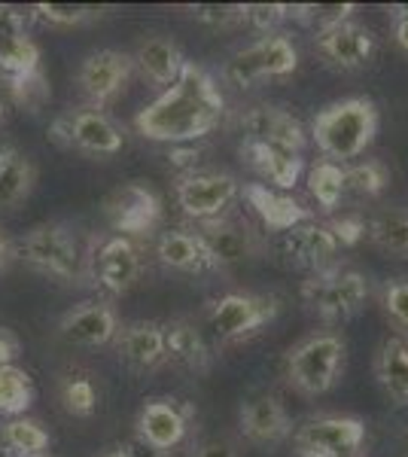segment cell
<instances>
[{
  "label": "cell",
  "instance_id": "cell-21",
  "mask_svg": "<svg viewBox=\"0 0 408 457\" xmlns=\"http://www.w3.org/2000/svg\"><path fill=\"white\" fill-rule=\"evenodd\" d=\"M241 125H244V141L278 144V146H289L296 153L305 150V129H302V122L280 107L247 110Z\"/></svg>",
  "mask_w": 408,
  "mask_h": 457
},
{
  "label": "cell",
  "instance_id": "cell-26",
  "mask_svg": "<svg viewBox=\"0 0 408 457\" xmlns=\"http://www.w3.org/2000/svg\"><path fill=\"white\" fill-rule=\"evenodd\" d=\"M375 375L393 403H408V338L393 336L381 345L375 360Z\"/></svg>",
  "mask_w": 408,
  "mask_h": 457
},
{
  "label": "cell",
  "instance_id": "cell-28",
  "mask_svg": "<svg viewBox=\"0 0 408 457\" xmlns=\"http://www.w3.org/2000/svg\"><path fill=\"white\" fill-rule=\"evenodd\" d=\"M366 235L372 238V245L384 253L405 260L408 256V211L399 208H384L378 211L366 223Z\"/></svg>",
  "mask_w": 408,
  "mask_h": 457
},
{
  "label": "cell",
  "instance_id": "cell-24",
  "mask_svg": "<svg viewBox=\"0 0 408 457\" xmlns=\"http://www.w3.org/2000/svg\"><path fill=\"white\" fill-rule=\"evenodd\" d=\"M165 327V353L174 366L189 372H204L211 366V348H207V338L198 329L196 320H171L162 323Z\"/></svg>",
  "mask_w": 408,
  "mask_h": 457
},
{
  "label": "cell",
  "instance_id": "cell-40",
  "mask_svg": "<svg viewBox=\"0 0 408 457\" xmlns=\"http://www.w3.org/2000/svg\"><path fill=\"white\" fill-rule=\"evenodd\" d=\"M384 312L399 329H408V278L384 287Z\"/></svg>",
  "mask_w": 408,
  "mask_h": 457
},
{
  "label": "cell",
  "instance_id": "cell-14",
  "mask_svg": "<svg viewBox=\"0 0 408 457\" xmlns=\"http://www.w3.org/2000/svg\"><path fill=\"white\" fill-rule=\"evenodd\" d=\"M278 250L280 256L296 265V269H311L317 271H326L332 269V260L338 253V241L336 235L329 232V226H321V223H302V226H293L287 232H280V241H278Z\"/></svg>",
  "mask_w": 408,
  "mask_h": 457
},
{
  "label": "cell",
  "instance_id": "cell-42",
  "mask_svg": "<svg viewBox=\"0 0 408 457\" xmlns=\"http://www.w3.org/2000/svg\"><path fill=\"white\" fill-rule=\"evenodd\" d=\"M28 21H31L28 12H21L10 4H0V40H4V37L28 34Z\"/></svg>",
  "mask_w": 408,
  "mask_h": 457
},
{
  "label": "cell",
  "instance_id": "cell-15",
  "mask_svg": "<svg viewBox=\"0 0 408 457\" xmlns=\"http://www.w3.org/2000/svg\"><path fill=\"white\" fill-rule=\"evenodd\" d=\"M104 213H107L110 226L129 238V235L150 232V228L159 223L162 202L155 198L153 189L144 187V183H125V187H120L104 202Z\"/></svg>",
  "mask_w": 408,
  "mask_h": 457
},
{
  "label": "cell",
  "instance_id": "cell-34",
  "mask_svg": "<svg viewBox=\"0 0 408 457\" xmlns=\"http://www.w3.org/2000/svg\"><path fill=\"white\" fill-rule=\"evenodd\" d=\"M354 10H357L354 4H305V6H287V16L314 28V34H323V31H329V28L351 21Z\"/></svg>",
  "mask_w": 408,
  "mask_h": 457
},
{
  "label": "cell",
  "instance_id": "cell-25",
  "mask_svg": "<svg viewBox=\"0 0 408 457\" xmlns=\"http://www.w3.org/2000/svg\"><path fill=\"white\" fill-rule=\"evenodd\" d=\"M135 64L155 86H174L187 58H183L180 46L171 37H150V40H144L137 46Z\"/></svg>",
  "mask_w": 408,
  "mask_h": 457
},
{
  "label": "cell",
  "instance_id": "cell-13",
  "mask_svg": "<svg viewBox=\"0 0 408 457\" xmlns=\"http://www.w3.org/2000/svg\"><path fill=\"white\" fill-rule=\"evenodd\" d=\"M196 235L202 238L213 269H232L259 253V235L247 223H235L226 217L207 220Z\"/></svg>",
  "mask_w": 408,
  "mask_h": 457
},
{
  "label": "cell",
  "instance_id": "cell-12",
  "mask_svg": "<svg viewBox=\"0 0 408 457\" xmlns=\"http://www.w3.org/2000/svg\"><path fill=\"white\" fill-rule=\"evenodd\" d=\"M131 71H135V58L131 55L116 53V49H98V53L83 58V64L77 71V83L88 101L107 104L129 86Z\"/></svg>",
  "mask_w": 408,
  "mask_h": 457
},
{
  "label": "cell",
  "instance_id": "cell-3",
  "mask_svg": "<svg viewBox=\"0 0 408 457\" xmlns=\"http://www.w3.org/2000/svg\"><path fill=\"white\" fill-rule=\"evenodd\" d=\"M16 256H21L31 269L43 271V275L62 278V281H73L86 271V250L79 247L77 228L52 220V223L34 226L31 232L16 245Z\"/></svg>",
  "mask_w": 408,
  "mask_h": 457
},
{
  "label": "cell",
  "instance_id": "cell-11",
  "mask_svg": "<svg viewBox=\"0 0 408 457\" xmlns=\"http://www.w3.org/2000/svg\"><path fill=\"white\" fill-rule=\"evenodd\" d=\"M52 137L64 146H77L83 153H92V156H113L125 144L120 125L95 107H83L62 116L52 125Z\"/></svg>",
  "mask_w": 408,
  "mask_h": 457
},
{
  "label": "cell",
  "instance_id": "cell-1",
  "mask_svg": "<svg viewBox=\"0 0 408 457\" xmlns=\"http://www.w3.org/2000/svg\"><path fill=\"white\" fill-rule=\"evenodd\" d=\"M222 116H226V98L220 86L204 68L187 62L177 83L135 116V129L146 141L180 146L211 135Z\"/></svg>",
  "mask_w": 408,
  "mask_h": 457
},
{
  "label": "cell",
  "instance_id": "cell-52",
  "mask_svg": "<svg viewBox=\"0 0 408 457\" xmlns=\"http://www.w3.org/2000/svg\"><path fill=\"white\" fill-rule=\"evenodd\" d=\"M0 457H19V454H16V452H10V448L0 445Z\"/></svg>",
  "mask_w": 408,
  "mask_h": 457
},
{
  "label": "cell",
  "instance_id": "cell-9",
  "mask_svg": "<svg viewBox=\"0 0 408 457\" xmlns=\"http://www.w3.org/2000/svg\"><path fill=\"white\" fill-rule=\"evenodd\" d=\"M144 260H140V250L131 238L125 235H113V238L101 241L88 250L86 256V271L101 290H107L110 296H122L131 287L137 284Z\"/></svg>",
  "mask_w": 408,
  "mask_h": 457
},
{
  "label": "cell",
  "instance_id": "cell-31",
  "mask_svg": "<svg viewBox=\"0 0 408 457\" xmlns=\"http://www.w3.org/2000/svg\"><path fill=\"white\" fill-rule=\"evenodd\" d=\"M0 445L16 452L19 457H37L46 454L49 448V433L40 421H31V418H12L0 427Z\"/></svg>",
  "mask_w": 408,
  "mask_h": 457
},
{
  "label": "cell",
  "instance_id": "cell-51",
  "mask_svg": "<svg viewBox=\"0 0 408 457\" xmlns=\"http://www.w3.org/2000/svg\"><path fill=\"white\" fill-rule=\"evenodd\" d=\"M104 457H129V454H125V448H116V452H110V454H104Z\"/></svg>",
  "mask_w": 408,
  "mask_h": 457
},
{
  "label": "cell",
  "instance_id": "cell-35",
  "mask_svg": "<svg viewBox=\"0 0 408 457\" xmlns=\"http://www.w3.org/2000/svg\"><path fill=\"white\" fill-rule=\"evenodd\" d=\"M387 180H390L387 165L378 162V159H366V162H357V165L345 168V189L347 193L378 195V193H384Z\"/></svg>",
  "mask_w": 408,
  "mask_h": 457
},
{
  "label": "cell",
  "instance_id": "cell-6",
  "mask_svg": "<svg viewBox=\"0 0 408 457\" xmlns=\"http://www.w3.org/2000/svg\"><path fill=\"white\" fill-rule=\"evenodd\" d=\"M278 314V299L256 296V293H226L213 299L207 308V329L220 345L238 342V338L256 333L259 327Z\"/></svg>",
  "mask_w": 408,
  "mask_h": 457
},
{
  "label": "cell",
  "instance_id": "cell-18",
  "mask_svg": "<svg viewBox=\"0 0 408 457\" xmlns=\"http://www.w3.org/2000/svg\"><path fill=\"white\" fill-rule=\"evenodd\" d=\"M189 430V415L174 400H150L144 403L137 415V439L146 445L159 448V452H171L183 442Z\"/></svg>",
  "mask_w": 408,
  "mask_h": 457
},
{
  "label": "cell",
  "instance_id": "cell-32",
  "mask_svg": "<svg viewBox=\"0 0 408 457\" xmlns=\"http://www.w3.org/2000/svg\"><path fill=\"white\" fill-rule=\"evenodd\" d=\"M308 189H311V198L317 202V208L323 213L336 211L338 202L345 198V168L336 165V162H317L308 174Z\"/></svg>",
  "mask_w": 408,
  "mask_h": 457
},
{
  "label": "cell",
  "instance_id": "cell-53",
  "mask_svg": "<svg viewBox=\"0 0 408 457\" xmlns=\"http://www.w3.org/2000/svg\"><path fill=\"white\" fill-rule=\"evenodd\" d=\"M296 457H321V454H296Z\"/></svg>",
  "mask_w": 408,
  "mask_h": 457
},
{
  "label": "cell",
  "instance_id": "cell-27",
  "mask_svg": "<svg viewBox=\"0 0 408 457\" xmlns=\"http://www.w3.org/2000/svg\"><path fill=\"white\" fill-rule=\"evenodd\" d=\"M155 256H159L168 269H177V271L213 269L202 238H198L196 232H183V228H174V232L162 235V238L155 241Z\"/></svg>",
  "mask_w": 408,
  "mask_h": 457
},
{
  "label": "cell",
  "instance_id": "cell-44",
  "mask_svg": "<svg viewBox=\"0 0 408 457\" xmlns=\"http://www.w3.org/2000/svg\"><path fill=\"white\" fill-rule=\"evenodd\" d=\"M192 457H238V442L229 436H207L196 445Z\"/></svg>",
  "mask_w": 408,
  "mask_h": 457
},
{
  "label": "cell",
  "instance_id": "cell-45",
  "mask_svg": "<svg viewBox=\"0 0 408 457\" xmlns=\"http://www.w3.org/2000/svg\"><path fill=\"white\" fill-rule=\"evenodd\" d=\"M21 351V342L12 329L0 327V366H12V360L19 357Z\"/></svg>",
  "mask_w": 408,
  "mask_h": 457
},
{
  "label": "cell",
  "instance_id": "cell-48",
  "mask_svg": "<svg viewBox=\"0 0 408 457\" xmlns=\"http://www.w3.org/2000/svg\"><path fill=\"white\" fill-rule=\"evenodd\" d=\"M125 448V454L129 457H165V452H159V448H153V445H146L144 439H131L129 445H122Z\"/></svg>",
  "mask_w": 408,
  "mask_h": 457
},
{
  "label": "cell",
  "instance_id": "cell-30",
  "mask_svg": "<svg viewBox=\"0 0 408 457\" xmlns=\"http://www.w3.org/2000/svg\"><path fill=\"white\" fill-rule=\"evenodd\" d=\"M40 71V46L28 34L4 37L0 40V73L4 79H21Z\"/></svg>",
  "mask_w": 408,
  "mask_h": 457
},
{
  "label": "cell",
  "instance_id": "cell-2",
  "mask_svg": "<svg viewBox=\"0 0 408 457\" xmlns=\"http://www.w3.org/2000/svg\"><path fill=\"white\" fill-rule=\"evenodd\" d=\"M378 135V110L369 98H345L323 107L311 122V137L326 162H345L362 156Z\"/></svg>",
  "mask_w": 408,
  "mask_h": 457
},
{
  "label": "cell",
  "instance_id": "cell-37",
  "mask_svg": "<svg viewBox=\"0 0 408 457\" xmlns=\"http://www.w3.org/2000/svg\"><path fill=\"white\" fill-rule=\"evenodd\" d=\"M31 16L49 21V25L71 28V25H83V21L101 19L104 10L101 6H79V4H37Z\"/></svg>",
  "mask_w": 408,
  "mask_h": 457
},
{
  "label": "cell",
  "instance_id": "cell-54",
  "mask_svg": "<svg viewBox=\"0 0 408 457\" xmlns=\"http://www.w3.org/2000/svg\"><path fill=\"white\" fill-rule=\"evenodd\" d=\"M37 457H52V454H37Z\"/></svg>",
  "mask_w": 408,
  "mask_h": 457
},
{
  "label": "cell",
  "instance_id": "cell-49",
  "mask_svg": "<svg viewBox=\"0 0 408 457\" xmlns=\"http://www.w3.org/2000/svg\"><path fill=\"white\" fill-rule=\"evenodd\" d=\"M10 104H12L10 83H6V79H0V120H4V113L10 110Z\"/></svg>",
  "mask_w": 408,
  "mask_h": 457
},
{
  "label": "cell",
  "instance_id": "cell-43",
  "mask_svg": "<svg viewBox=\"0 0 408 457\" xmlns=\"http://www.w3.org/2000/svg\"><path fill=\"white\" fill-rule=\"evenodd\" d=\"M329 232L336 235L338 245H357V241L366 235V223H362L360 217H341V220H332Z\"/></svg>",
  "mask_w": 408,
  "mask_h": 457
},
{
  "label": "cell",
  "instance_id": "cell-10",
  "mask_svg": "<svg viewBox=\"0 0 408 457\" xmlns=\"http://www.w3.org/2000/svg\"><path fill=\"white\" fill-rule=\"evenodd\" d=\"M241 195V183L222 171H196L177 180V204L198 223L220 220Z\"/></svg>",
  "mask_w": 408,
  "mask_h": 457
},
{
  "label": "cell",
  "instance_id": "cell-47",
  "mask_svg": "<svg viewBox=\"0 0 408 457\" xmlns=\"http://www.w3.org/2000/svg\"><path fill=\"white\" fill-rule=\"evenodd\" d=\"M12 260H16V241L6 235V228H0V271L10 269Z\"/></svg>",
  "mask_w": 408,
  "mask_h": 457
},
{
  "label": "cell",
  "instance_id": "cell-36",
  "mask_svg": "<svg viewBox=\"0 0 408 457\" xmlns=\"http://www.w3.org/2000/svg\"><path fill=\"white\" fill-rule=\"evenodd\" d=\"M62 403L71 415L88 418L98 409V387H95V381L86 378V375H71L62 385Z\"/></svg>",
  "mask_w": 408,
  "mask_h": 457
},
{
  "label": "cell",
  "instance_id": "cell-19",
  "mask_svg": "<svg viewBox=\"0 0 408 457\" xmlns=\"http://www.w3.org/2000/svg\"><path fill=\"white\" fill-rule=\"evenodd\" d=\"M122 363L135 372H153L162 363H168L165 353V327L153 320H137L120 329V342H116Z\"/></svg>",
  "mask_w": 408,
  "mask_h": 457
},
{
  "label": "cell",
  "instance_id": "cell-22",
  "mask_svg": "<svg viewBox=\"0 0 408 457\" xmlns=\"http://www.w3.org/2000/svg\"><path fill=\"white\" fill-rule=\"evenodd\" d=\"M244 198H247L250 208L259 213V220H262L271 232H287V228L314 220V211L311 208L296 202L293 195L265 187V183H247V187H244Z\"/></svg>",
  "mask_w": 408,
  "mask_h": 457
},
{
  "label": "cell",
  "instance_id": "cell-39",
  "mask_svg": "<svg viewBox=\"0 0 408 457\" xmlns=\"http://www.w3.org/2000/svg\"><path fill=\"white\" fill-rule=\"evenodd\" d=\"M187 10L196 21L211 28H232L244 21V6L238 4H192Z\"/></svg>",
  "mask_w": 408,
  "mask_h": 457
},
{
  "label": "cell",
  "instance_id": "cell-41",
  "mask_svg": "<svg viewBox=\"0 0 408 457\" xmlns=\"http://www.w3.org/2000/svg\"><path fill=\"white\" fill-rule=\"evenodd\" d=\"M284 19H287V4H244V21H250L262 34L274 31Z\"/></svg>",
  "mask_w": 408,
  "mask_h": 457
},
{
  "label": "cell",
  "instance_id": "cell-7",
  "mask_svg": "<svg viewBox=\"0 0 408 457\" xmlns=\"http://www.w3.org/2000/svg\"><path fill=\"white\" fill-rule=\"evenodd\" d=\"M296 68H299V53L293 40L284 34H269L232 55V62L226 64V79L238 88H247L265 77H289Z\"/></svg>",
  "mask_w": 408,
  "mask_h": 457
},
{
  "label": "cell",
  "instance_id": "cell-4",
  "mask_svg": "<svg viewBox=\"0 0 408 457\" xmlns=\"http://www.w3.org/2000/svg\"><path fill=\"white\" fill-rule=\"evenodd\" d=\"M345 370V338L336 333H317L287 353V381L302 396H321L336 387Z\"/></svg>",
  "mask_w": 408,
  "mask_h": 457
},
{
  "label": "cell",
  "instance_id": "cell-17",
  "mask_svg": "<svg viewBox=\"0 0 408 457\" xmlns=\"http://www.w3.org/2000/svg\"><path fill=\"white\" fill-rule=\"evenodd\" d=\"M241 433L254 445H278L289 436V415L278 394L254 390L241 403Z\"/></svg>",
  "mask_w": 408,
  "mask_h": 457
},
{
  "label": "cell",
  "instance_id": "cell-23",
  "mask_svg": "<svg viewBox=\"0 0 408 457\" xmlns=\"http://www.w3.org/2000/svg\"><path fill=\"white\" fill-rule=\"evenodd\" d=\"M241 156L250 162V168H256L259 177H265V180L278 189H293L296 183H299L302 168H305L302 153L289 150V146H278V144L244 141Z\"/></svg>",
  "mask_w": 408,
  "mask_h": 457
},
{
  "label": "cell",
  "instance_id": "cell-16",
  "mask_svg": "<svg viewBox=\"0 0 408 457\" xmlns=\"http://www.w3.org/2000/svg\"><path fill=\"white\" fill-rule=\"evenodd\" d=\"M58 336L77 348H101L120 336V320H116L113 308L104 302H86V305H77L62 314Z\"/></svg>",
  "mask_w": 408,
  "mask_h": 457
},
{
  "label": "cell",
  "instance_id": "cell-50",
  "mask_svg": "<svg viewBox=\"0 0 408 457\" xmlns=\"http://www.w3.org/2000/svg\"><path fill=\"white\" fill-rule=\"evenodd\" d=\"M10 153H16V146H12L10 141H6L4 135H0V162H4L6 156H10Z\"/></svg>",
  "mask_w": 408,
  "mask_h": 457
},
{
  "label": "cell",
  "instance_id": "cell-20",
  "mask_svg": "<svg viewBox=\"0 0 408 457\" xmlns=\"http://www.w3.org/2000/svg\"><path fill=\"white\" fill-rule=\"evenodd\" d=\"M317 53L329 58L332 64H338V68L357 71L369 64V58L375 53V40L369 28L357 25V21H345V25L317 34Z\"/></svg>",
  "mask_w": 408,
  "mask_h": 457
},
{
  "label": "cell",
  "instance_id": "cell-8",
  "mask_svg": "<svg viewBox=\"0 0 408 457\" xmlns=\"http://www.w3.org/2000/svg\"><path fill=\"white\" fill-rule=\"evenodd\" d=\"M366 442V424L351 415H321L311 418L296 430V454H321V457H351Z\"/></svg>",
  "mask_w": 408,
  "mask_h": 457
},
{
  "label": "cell",
  "instance_id": "cell-46",
  "mask_svg": "<svg viewBox=\"0 0 408 457\" xmlns=\"http://www.w3.org/2000/svg\"><path fill=\"white\" fill-rule=\"evenodd\" d=\"M393 40L408 53V6H396L393 10Z\"/></svg>",
  "mask_w": 408,
  "mask_h": 457
},
{
  "label": "cell",
  "instance_id": "cell-5",
  "mask_svg": "<svg viewBox=\"0 0 408 457\" xmlns=\"http://www.w3.org/2000/svg\"><path fill=\"white\" fill-rule=\"evenodd\" d=\"M369 299V281L354 269H326L302 284V302L329 323L351 320Z\"/></svg>",
  "mask_w": 408,
  "mask_h": 457
},
{
  "label": "cell",
  "instance_id": "cell-33",
  "mask_svg": "<svg viewBox=\"0 0 408 457\" xmlns=\"http://www.w3.org/2000/svg\"><path fill=\"white\" fill-rule=\"evenodd\" d=\"M34 400V387H31V375L25 370L12 366H0V415L21 418L31 409Z\"/></svg>",
  "mask_w": 408,
  "mask_h": 457
},
{
  "label": "cell",
  "instance_id": "cell-38",
  "mask_svg": "<svg viewBox=\"0 0 408 457\" xmlns=\"http://www.w3.org/2000/svg\"><path fill=\"white\" fill-rule=\"evenodd\" d=\"M10 95H12V104L31 110L37 113L43 104L49 101V79L43 77L40 71L31 73V77H21V79H10Z\"/></svg>",
  "mask_w": 408,
  "mask_h": 457
},
{
  "label": "cell",
  "instance_id": "cell-29",
  "mask_svg": "<svg viewBox=\"0 0 408 457\" xmlns=\"http://www.w3.org/2000/svg\"><path fill=\"white\" fill-rule=\"evenodd\" d=\"M37 183V168L34 162L21 153H10L4 162H0V208L12 211L31 195Z\"/></svg>",
  "mask_w": 408,
  "mask_h": 457
},
{
  "label": "cell",
  "instance_id": "cell-55",
  "mask_svg": "<svg viewBox=\"0 0 408 457\" xmlns=\"http://www.w3.org/2000/svg\"><path fill=\"white\" fill-rule=\"evenodd\" d=\"M405 457H408V454H405Z\"/></svg>",
  "mask_w": 408,
  "mask_h": 457
}]
</instances>
